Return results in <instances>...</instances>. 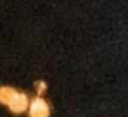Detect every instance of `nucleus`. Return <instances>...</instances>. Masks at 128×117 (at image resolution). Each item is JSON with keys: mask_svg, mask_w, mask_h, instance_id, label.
I'll return each instance as SVG.
<instances>
[{"mask_svg": "<svg viewBox=\"0 0 128 117\" xmlns=\"http://www.w3.org/2000/svg\"><path fill=\"white\" fill-rule=\"evenodd\" d=\"M50 108L43 98L37 96L29 105V117H48Z\"/></svg>", "mask_w": 128, "mask_h": 117, "instance_id": "obj_1", "label": "nucleus"}, {"mask_svg": "<svg viewBox=\"0 0 128 117\" xmlns=\"http://www.w3.org/2000/svg\"><path fill=\"white\" fill-rule=\"evenodd\" d=\"M28 106H29V99L22 92H17L12 96V99L8 102V108L12 113H22L28 109Z\"/></svg>", "mask_w": 128, "mask_h": 117, "instance_id": "obj_2", "label": "nucleus"}, {"mask_svg": "<svg viewBox=\"0 0 128 117\" xmlns=\"http://www.w3.org/2000/svg\"><path fill=\"white\" fill-rule=\"evenodd\" d=\"M15 94H17V91L11 87H0V103L8 105V102L12 99Z\"/></svg>", "mask_w": 128, "mask_h": 117, "instance_id": "obj_3", "label": "nucleus"}, {"mask_svg": "<svg viewBox=\"0 0 128 117\" xmlns=\"http://www.w3.org/2000/svg\"><path fill=\"white\" fill-rule=\"evenodd\" d=\"M36 88H37V92H39V94H43V92L46 91V83L44 81H39V83L36 84Z\"/></svg>", "mask_w": 128, "mask_h": 117, "instance_id": "obj_4", "label": "nucleus"}]
</instances>
